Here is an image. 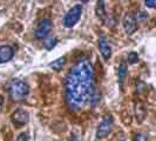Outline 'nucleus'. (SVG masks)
<instances>
[{
  "label": "nucleus",
  "instance_id": "1",
  "mask_svg": "<svg viewBox=\"0 0 156 141\" xmlns=\"http://www.w3.org/2000/svg\"><path fill=\"white\" fill-rule=\"evenodd\" d=\"M95 94V72L87 56L79 58L65 80V96L72 112L82 110Z\"/></svg>",
  "mask_w": 156,
  "mask_h": 141
},
{
  "label": "nucleus",
  "instance_id": "2",
  "mask_svg": "<svg viewBox=\"0 0 156 141\" xmlns=\"http://www.w3.org/2000/svg\"><path fill=\"white\" fill-rule=\"evenodd\" d=\"M9 95L14 101H23L30 94V86L21 79H14L9 84Z\"/></svg>",
  "mask_w": 156,
  "mask_h": 141
},
{
  "label": "nucleus",
  "instance_id": "3",
  "mask_svg": "<svg viewBox=\"0 0 156 141\" xmlns=\"http://www.w3.org/2000/svg\"><path fill=\"white\" fill-rule=\"evenodd\" d=\"M82 11H83L82 5H75V6H73L62 18L63 26L66 28H70L74 25H76L78 21L80 20L81 16H82Z\"/></svg>",
  "mask_w": 156,
  "mask_h": 141
},
{
  "label": "nucleus",
  "instance_id": "4",
  "mask_svg": "<svg viewBox=\"0 0 156 141\" xmlns=\"http://www.w3.org/2000/svg\"><path fill=\"white\" fill-rule=\"evenodd\" d=\"M113 118L110 115H106V117L102 119V121L99 124L98 126V129H96V136L99 139H102V138H106L107 135H109L110 131L113 128Z\"/></svg>",
  "mask_w": 156,
  "mask_h": 141
},
{
  "label": "nucleus",
  "instance_id": "5",
  "mask_svg": "<svg viewBox=\"0 0 156 141\" xmlns=\"http://www.w3.org/2000/svg\"><path fill=\"white\" fill-rule=\"evenodd\" d=\"M52 27H53V23H52V20L49 18L42 19L38 24V27L35 30V37L38 39H46L48 37V34L52 31Z\"/></svg>",
  "mask_w": 156,
  "mask_h": 141
},
{
  "label": "nucleus",
  "instance_id": "6",
  "mask_svg": "<svg viewBox=\"0 0 156 141\" xmlns=\"http://www.w3.org/2000/svg\"><path fill=\"white\" fill-rule=\"evenodd\" d=\"M30 120V114L23 108H18L16 110L12 115H11V121L13 122V125L16 127H23L25 126Z\"/></svg>",
  "mask_w": 156,
  "mask_h": 141
},
{
  "label": "nucleus",
  "instance_id": "7",
  "mask_svg": "<svg viewBox=\"0 0 156 141\" xmlns=\"http://www.w3.org/2000/svg\"><path fill=\"white\" fill-rule=\"evenodd\" d=\"M123 27H125V31L127 34H133L137 30V20H136V16L134 13H127L123 18Z\"/></svg>",
  "mask_w": 156,
  "mask_h": 141
},
{
  "label": "nucleus",
  "instance_id": "8",
  "mask_svg": "<svg viewBox=\"0 0 156 141\" xmlns=\"http://www.w3.org/2000/svg\"><path fill=\"white\" fill-rule=\"evenodd\" d=\"M99 51H100V53L105 60H108L112 56V47H110L107 38L103 35L99 38Z\"/></svg>",
  "mask_w": 156,
  "mask_h": 141
},
{
  "label": "nucleus",
  "instance_id": "9",
  "mask_svg": "<svg viewBox=\"0 0 156 141\" xmlns=\"http://www.w3.org/2000/svg\"><path fill=\"white\" fill-rule=\"evenodd\" d=\"M14 56V49L8 45L0 46V63H8L13 59Z\"/></svg>",
  "mask_w": 156,
  "mask_h": 141
},
{
  "label": "nucleus",
  "instance_id": "10",
  "mask_svg": "<svg viewBox=\"0 0 156 141\" xmlns=\"http://www.w3.org/2000/svg\"><path fill=\"white\" fill-rule=\"evenodd\" d=\"M127 72H128V67H127V63H121L119 66V72H117V75H119V82H120V86L123 85L127 77Z\"/></svg>",
  "mask_w": 156,
  "mask_h": 141
},
{
  "label": "nucleus",
  "instance_id": "11",
  "mask_svg": "<svg viewBox=\"0 0 156 141\" xmlns=\"http://www.w3.org/2000/svg\"><path fill=\"white\" fill-rule=\"evenodd\" d=\"M65 63H66V58L60 56L59 59H56V60L49 63V67L53 70H61L63 68V66H65Z\"/></svg>",
  "mask_w": 156,
  "mask_h": 141
},
{
  "label": "nucleus",
  "instance_id": "12",
  "mask_svg": "<svg viewBox=\"0 0 156 141\" xmlns=\"http://www.w3.org/2000/svg\"><path fill=\"white\" fill-rule=\"evenodd\" d=\"M95 12H96V16L100 19H103L106 16V9H105V2L103 1H98Z\"/></svg>",
  "mask_w": 156,
  "mask_h": 141
},
{
  "label": "nucleus",
  "instance_id": "13",
  "mask_svg": "<svg viewBox=\"0 0 156 141\" xmlns=\"http://www.w3.org/2000/svg\"><path fill=\"white\" fill-rule=\"evenodd\" d=\"M56 44H58V39H56V38H51V39L46 40V42H45V47H46V49L51 51V49H53V48H54Z\"/></svg>",
  "mask_w": 156,
  "mask_h": 141
},
{
  "label": "nucleus",
  "instance_id": "14",
  "mask_svg": "<svg viewBox=\"0 0 156 141\" xmlns=\"http://www.w3.org/2000/svg\"><path fill=\"white\" fill-rule=\"evenodd\" d=\"M127 60H128V63H137V60H139V55L136 52H130L129 54H128V58H127Z\"/></svg>",
  "mask_w": 156,
  "mask_h": 141
},
{
  "label": "nucleus",
  "instance_id": "15",
  "mask_svg": "<svg viewBox=\"0 0 156 141\" xmlns=\"http://www.w3.org/2000/svg\"><path fill=\"white\" fill-rule=\"evenodd\" d=\"M134 141H146V135L143 133H136L134 135Z\"/></svg>",
  "mask_w": 156,
  "mask_h": 141
},
{
  "label": "nucleus",
  "instance_id": "16",
  "mask_svg": "<svg viewBox=\"0 0 156 141\" xmlns=\"http://www.w3.org/2000/svg\"><path fill=\"white\" fill-rule=\"evenodd\" d=\"M144 4L149 8H156V0H146Z\"/></svg>",
  "mask_w": 156,
  "mask_h": 141
},
{
  "label": "nucleus",
  "instance_id": "17",
  "mask_svg": "<svg viewBox=\"0 0 156 141\" xmlns=\"http://www.w3.org/2000/svg\"><path fill=\"white\" fill-rule=\"evenodd\" d=\"M16 141H28V134L27 133H21L18 135Z\"/></svg>",
  "mask_w": 156,
  "mask_h": 141
},
{
  "label": "nucleus",
  "instance_id": "18",
  "mask_svg": "<svg viewBox=\"0 0 156 141\" xmlns=\"http://www.w3.org/2000/svg\"><path fill=\"white\" fill-rule=\"evenodd\" d=\"M135 16H136V20H143V19H147L148 18V14L146 12H139Z\"/></svg>",
  "mask_w": 156,
  "mask_h": 141
},
{
  "label": "nucleus",
  "instance_id": "19",
  "mask_svg": "<svg viewBox=\"0 0 156 141\" xmlns=\"http://www.w3.org/2000/svg\"><path fill=\"white\" fill-rule=\"evenodd\" d=\"M2 106H4V96L0 94V110L2 108Z\"/></svg>",
  "mask_w": 156,
  "mask_h": 141
},
{
  "label": "nucleus",
  "instance_id": "20",
  "mask_svg": "<svg viewBox=\"0 0 156 141\" xmlns=\"http://www.w3.org/2000/svg\"><path fill=\"white\" fill-rule=\"evenodd\" d=\"M123 141H126V140H123Z\"/></svg>",
  "mask_w": 156,
  "mask_h": 141
}]
</instances>
